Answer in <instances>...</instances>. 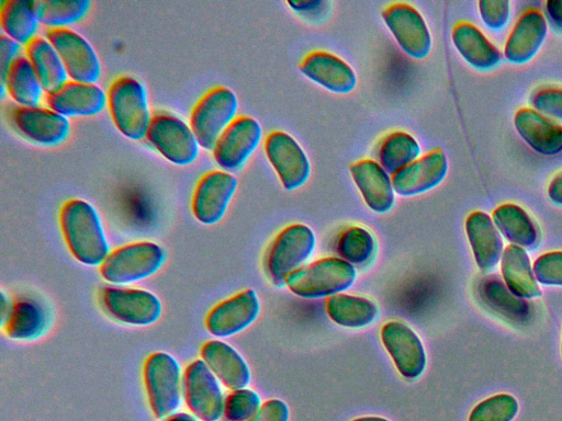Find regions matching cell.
Masks as SVG:
<instances>
[{"label": "cell", "instance_id": "1", "mask_svg": "<svg viewBox=\"0 0 562 421\" xmlns=\"http://www.w3.org/2000/svg\"><path fill=\"white\" fill-rule=\"evenodd\" d=\"M58 220L72 257L86 265H101L110 250L95 208L85 200L70 198L61 205Z\"/></svg>", "mask_w": 562, "mask_h": 421}, {"label": "cell", "instance_id": "2", "mask_svg": "<svg viewBox=\"0 0 562 421\" xmlns=\"http://www.w3.org/2000/svg\"><path fill=\"white\" fill-rule=\"evenodd\" d=\"M357 276V270L350 263L339 257H325L290 274L285 285L304 299L329 298L349 289Z\"/></svg>", "mask_w": 562, "mask_h": 421}, {"label": "cell", "instance_id": "3", "mask_svg": "<svg viewBox=\"0 0 562 421\" xmlns=\"http://www.w3.org/2000/svg\"><path fill=\"white\" fill-rule=\"evenodd\" d=\"M316 247L313 229L301 223L282 228L269 243L263 266L274 286L285 285L286 277L305 265Z\"/></svg>", "mask_w": 562, "mask_h": 421}, {"label": "cell", "instance_id": "4", "mask_svg": "<svg viewBox=\"0 0 562 421\" xmlns=\"http://www.w3.org/2000/svg\"><path fill=\"white\" fill-rule=\"evenodd\" d=\"M106 106L119 132L132 140L145 137L151 118L144 84L134 77L115 78L106 93Z\"/></svg>", "mask_w": 562, "mask_h": 421}, {"label": "cell", "instance_id": "5", "mask_svg": "<svg viewBox=\"0 0 562 421\" xmlns=\"http://www.w3.org/2000/svg\"><path fill=\"white\" fill-rule=\"evenodd\" d=\"M143 380L155 418L164 419L175 413L180 407L183 390L178 361L166 352L149 354L143 365Z\"/></svg>", "mask_w": 562, "mask_h": 421}, {"label": "cell", "instance_id": "6", "mask_svg": "<svg viewBox=\"0 0 562 421\" xmlns=\"http://www.w3.org/2000/svg\"><path fill=\"white\" fill-rule=\"evenodd\" d=\"M165 261L166 252L161 246L153 241H137L110 251L99 272L106 282L125 285L154 275Z\"/></svg>", "mask_w": 562, "mask_h": 421}, {"label": "cell", "instance_id": "7", "mask_svg": "<svg viewBox=\"0 0 562 421\" xmlns=\"http://www.w3.org/2000/svg\"><path fill=\"white\" fill-rule=\"evenodd\" d=\"M238 100L227 87L216 86L207 90L193 105L190 127L205 150H212L224 129L236 118Z\"/></svg>", "mask_w": 562, "mask_h": 421}, {"label": "cell", "instance_id": "8", "mask_svg": "<svg viewBox=\"0 0 562 421\" xmlns=\"http://www.w3.org/2000/svg\"><path fill=\"white\" fill-rule=\"evenodd\" d=\"M145 138L165 159L177 166L190 164L199 155L200 145L190 125L171 113H155Z\"/></svg>", "mask_w": 562, "mask_h": 421}, {"label": "cell", "instance_id": "9", "mask_svg": "<svg viewBox=\"0 0 562 421\" xmlns=\"http://www.w3.org/2000/svg\"><path fill=\"white\" fill-rule=\"evenodd\" d=\"M99 301L110 317L132 326H149L162 310L160 299L142 288L104 286L99 292Z\"/></svg>", "mask_w": 562, "mask_h": 421}, {"label": "cell", "instance_id": "10", "mask_svg": "<svg viewBox=\"0 0 562 421\" xmlns=\"http://www.w3.org/2000/svg\"><path fill=\"white\" fill-rule=\"evenodd\" d=\"M382 19L398 47L413 59L426 58L432 37L422 13L407 2H393L382 11Z\"/></svg>", "mask_w": 562, "mask_h": 421}, {"label": "cell", "instance_id": "11", "mask_svg": "<svg viewBox=\"0 0 562 421\" xmlns=\"http://www.w3.org/2000/svg\"><path fill=\"white\" fill-rule=\"evenodd\" d=\"M220 383L202 359L192 361L184 369L186 405L201 421H218L224 417L225 397Z\"/></svg>", "mask_w": 562, "mask_h": 421}, {"label": "cell", "instance_id": "12", "mask_svg": "<svg viewBox=\"0 0 562 421\" xmlns=\"http://www.w3.org/2000/svg\"><path fill=\"white\" fill-rule=\"evenodd\" d=\"M263 149L283 189L294 191L307 182L311 162L293 136L283 130H272L265 138Z\"/></svg>", "mask_w": 562, "mask_h": 421}, {"label": "cell", "instance_id": "13", "mask_svg": "<svg viewBox=\"0 0 562 421\" xmlns=\"http://www.w3.org/2000/svg\"><path fill=\"white\" fill-rule=\"evenodd\" d=\"M262 138L260 123L248 115H238L217 138L213 158L221 170L234 172L244 167Z\"/></svg>", "mask_w": 562, "mask_h": 421}, {"label": "cell", "instance_id": "14", "mask_svg": "<svg viewBox=\"0 0 562 421\" xmlns=\"http://www.w3.org/2000/svg\"><path fill=\"white\" fill-rule=\"evenodd\" d=\"M382 344L396 371L407 380L419 378L427 366V354L419 335L405 322H385L380 331Z\"/></svg>", "mask_w": 562, "mask_h": 421}, {"label": "cell", "instance_id": "15", "mask_svg": "<svg viewBox=\"0 0 562 421\" xmlns=\"http://www.w3.org/2000/svg\"><path fill=\"white\" fill-rule=\"evenodd\" d=\"M45 37L56 49L71 80L94 83L99 79V58L82 35L68 27H56L48 29Z\"/></svg>", "mask_w": 562, "mask_h": 421}, {"label": "cell", "instance_id": "16", "mask_svg": "<svg viewBox=\"0 0 562 421\" xmlns=\"http://www.w3.org/2000/svg\"><path fill=\"white\" fill-rule=\"evenodd\" d=\"M236 177L224 170L204 173L196 182L191 209L196 220L204 225L218 223L226 213L237 189Z\"/></svg>", "mask_w": 562, "mask_h": 421}, {"label": "cell", "instance_id": "17", "mask_svg": "<svg viewBox=\"0 0 562 421\" xmlns=\"http://www.w3.org/2000/svg\"><path fill=\"white\" fill-rule=\"evenodd\" d=\"M260 300L252 288L243 289L213 306L205 316V328L214 337L235 335L255 322Z\"/></svg>", "mask_w": 562, "mask_h": 421}, {"label": "cell", "instance_id": "18", "mask_svg": "<svg viewBox=\"0 0 562 421\" xmlns=\"http://www.w3.org/2000/svg\"><path fill=\"white\" fill-rule=\"evenodd\" d=\"M10 120L19 134L44 146L63 143L70 130L68 118L49 107L15 106Z\"/></svg>", "mask_w": 562, "mask_h": 421}, {"label": "cell", "instance_id": "19", "mask_svg": "<svg viewBox=\"0 0 562 421\" xmlns=\"http://www.w3.org/2000/svg\"><path fill=\"white\" fill-rule=\"evenodd\" d=\"M448 169L446 153L432 149L392 175L395 194L411 197L426 193L445 180Z\"/></svg>", "mask_w": 562, "mask_h": 421}, {"label": "cell", "instance_id": "20", "mask_svg": "<svg viewBox=\"0 0 562 421\" xmlns=\"http://www.w3.org/2000/svg\"><path fill=\"white\" fill-rule=\"evenodd\" d=\"M299 69L314 83L337 94L352 92L358 83L353 68L345 59L327 50L310 52L302 58Z\"/></svg>", "mask_w": 562, "mask_h": 421}, {"label": "cell", "instance_id": "21", "mask_svg": "<svg viewBox=\"0 0 562 421\" xmlns=\"http://www.w3.org/2000/svg\"><path fill=\"white\" fill-rule=\"evenodd\" d=\"M349 172L367 207L375 214L389 213L395 203L392 175L375 159L363 158L349 166Z\"/></svg>", "mask_w": 562, "mask_h": 421}, {"label": "cell", "instance_id": "22", "mask_svg": "<svg viewBox=\"0 0 562 421\" xmlns=\"http://www.w3.org/2000/svg\"><path fill=\"white\" fill-rule=\"evenodd\" d=\"M547 33L548 23L544 14L535 8L526 10L506 38L504 57L513 65L529 62L539 53Z\"/></svg>", "mask_w": 562, "mask_h": 421}, {"label": "cell", "instance_id": "23", "mask_svg": "<svg viewBox=\"0 0 562 421\" xmlns=\"http://www.w3.org/2000/svg\"><path fill=\"white\" fill-rule=\"evenodd\" d=\"M49 109L68 116H91L106 105V94L95 83L67 80L54 92L46 94Z\"/></svg>", "mask_w": 562, "mask_h": 421}, {"label": "cell", "instance_id": "24", "mask_svg": "<svg viewBox=\"0 0 562 421\" xmlns=\"http://www.w3.org/2000/svg\"><path fill=\"white\" fill-rule=\"evenodd\" d=\"M514 126L537 153L550 157L562 152V125L535 109H518L514 115Z\"/></svg>", "mask_w": 562, "mask_h": 421}, {"label": "cell", "instance_id": "25", "mask_svg": "<svg viewBox=\"0 0 562 421\" xmlns=\"http://www.w3.org/2000/svg\"><path fill=\"white\" fill-rule=\"evenodd\" d=\"M203 362L228 389L246 388L251 380L250 368L241 354L221 340L206 341L200 350Z\"/></svg>", "mask_w": 562, "mask_h": 421}, {"label": "cell", "instance_id": "26", "mask_svg": "<svg viewBox=\"0 0 562 421\" xmlns=\"http://www.w3.org/2000/svg\"><path fill=\"white\" fill-rule=\"evenodd\" d=\"M464 228L477 268L484 272L494 269L502 259L504 244L492 217L474 210L467 216Z\"/></svg>", "mask_w": 562, "mask_h": 421}, {"label": "cell", "instance_id": "27", "mask_svg": "<svg viewBox=\"0 0 562 421\" xmlns=\"http://www.w3.org/2000/svg\"><path fill=\"white\" fill-rule=\"evenodd\" d=\"M451 41L463 60L479 71H490L502 61L499 49L470 22H458L451 31Z\"/></svg>", "mask_w": 562, "mask_h": 421}, {"label": "cell", "instance_id": "28", "mask_svg": "<svg viewBox=\"0 0 562 421\" xmlns=\"http://www.w3.org/2000/svg\"><path fill=\"white\" fill-rule=\"evenodd\" d=\"M481 301L492 311L513 323H526L531 317L530 305L515 295L495 274L484 276L476 287Z\"/></svg>", "mask_w": 562, "mask_h": 421}, {"label": "cell", "instance_id": "29", "mask_svg": "<svg viewBox=\"0 0 562 421\" xmlns=\"http://www.w3.org/2000/svg\"><path fill=\"white\" fill-rule=\"evenodd\" d=\"M48 314L42 303L32 297L13 300L11 311L2 325L5 334L18 341H31L44 334Z\"/></svg>", "mask_w": 562, "mask_h": 421}, {"label": "cell", "instance_id": "30", "mask_svg": "<svg viewBox=\"0 0 562 421\" xmlns=\"http://www.w3.org/2000/svg\"><path fill=\"white\" fill-rule=\"evenodd\" d=\"M326 312L331 321L347 329H362L379 317V307L370 298L340 293L326 299Z\"/></svg>", "mask_w": 562, "mask_h": 421}, {"label": "cell", "instance_id": "31", "mask_svg": "<svg viewBox=\"0 0 562 421\" xmlns=\"http://www.w3.org/2000/svg\"><path fill=\"white\" fill-rule=\"evenodd\" d=\"M503 281L518 297L524 299L541 295L528 253L524 248L510 244L501 259Z\"/></svg>", "mask_w": 562, "mask_h": 421}, {"label": "cell", "instance_id": "32", "mask_svg": "<svg viewBox=\"0 0 562 421\" xmlns=\"http://www.w3.org/2000/svg\"><path fill=\"white\" fill-rule=\"evenodd\" d=\"M24 49L46 94L67 81L68 75L61 59L46 37L36 35L25 44Z\"/></svg>", "mask_w": 562, "mask_h": 421}, {"label": "cell", "instance_id": "33", "mask_svg": "<svg viewBox=\"0 0 562 421\" xmlns=\"http://www.w3.org/2000/svg\"><path fill=\"white\" fill-rule=\"evenodd\" d=\"M492 220L512 244L520 248H532L537 244V226L521 206L515 203L501 204L493 210Z\"/></svg>", "mask_w": 562, "mask_h": 421}, {"label": "cell", "instance_id": "34", "mask_svg": "<svg viewBox=\"0 0 562 421\" xmlns=\"http://www.w3.org/2000/svg\"><path fill=\"white\" fill-rule=\"evenodd\" d=\"M376 161L391 175L422 156L418 140L405 130H393L378 143Z\"/></svg>", "mask_w": 562, "mask_h": 421}, {"label": "cell", "instance_id": "35", "mask_svg": "<svg viewBox=\"0 0 562 421\" xmlns=\"http://www.w3.org/2000/svg\"><path fill=\"white\" fill-rule=\"evenodd\" d=\"M2 86L21 106H37L44 91L30 60L24 56H18L12 61Z\"/></svg>", "mask_w": 562, "mask_h": 421}, {"label": "cell", "instance_id": "36", "mask_svg": "<svg viewBox=\"0 0 562 421\" xmlns=\"http://www.w3.org/2000/svg\"><path fill=\"white\" fill-rule=\"evenodd\" d=\"M33 0H4L0 4V25L4 35L27 44L37 31Z\"/></svg>", "mask_w": 562, "mask_h": 421}, {"label": "cell", "instance_id": "37", "mask_svg": "<svg viewBox=\"0 0 562 421\" xmlns=\"http://www.w3.org/2000/svg\"><path fill=\"white\" fill-rule=\"evenodd\" d=\"M335 249L337 257L355 268H362L372 262L378 244L374 235L368 228L351 225L338 234Z\"/></svg>", "mask_w": 562, "mask_h": 421}, {"label": "cell", "instance_id": "38", "mask_svg": "<svg viewBox=\"0 0 562 421\" xmlns=\"http://www.w3.org/2000/svg\"><path fill=\"white\" fill-rule=\"evenodd\" d=\"M38 23L49 29L65 27L81 20L89 11L88 0H33Z\"/></svg>", "mask_w": 562, "mask_h": 421}, {"label": "cell", "instance_id": "39", "mask_svg": "<svg viewBox=\"0 0 562 421\" xmlns=\"http://www.w3.org/2000/svg\"><path fill=\"white\" fill-rule=\"evenodd\" d=\"M518 412V402L509 394H497L479 402L468 421H512Z\"/></svg>", "mask_w": 562, "mask_h": 421}, {"label": "cell", "instance_id": "40", "mask_svg": "<svg viewBox=\"0 0 562 421\" xmlns=\"http://www.w3.org/2000/svg\"><path fill=\"white\" fill-rule=\"evenodd\" d=\"M259 394L250 388L232 390L225 397L224 418L227 421H248L261 407Z\"/></svg>", "mask_w": 562, "mask_h": 421}, {"label": "cell", "instance_id": "41", "mask_svg": "<svg viewBox=\"0 0 562 421\" xmlns=\"http://www.w3.org/2000/svg\"><path fill=\"white\" fill-rule=\"evenodd\" d=\"M530 104L539 113L562 122V87L543 86L530 94Z\"/></svg>", "mask_w": 562, "mask_h": 421}, {"label": "cell", "instance_id": "42", "mask_svg": "<svg viewBox=\"0 0 562 421\" xmlns=\"http://www.w3.org/2000/svg\"><path fill=\"white\" fill-rule=\"evenodd\" d=\"M532 268L539 283L562 286V251L541 254L536 259Z\"/></svg>", "mask_w": 562, "mask_h": 421}, {"label": "cell", "instance_id": "43", "mask_svg": "<svg viewBox=\"0 0 562 421\" xmlns=\"http://www.w3.org/2000/svg\"><path fill=\"white\" fill-rule=\"evenodd\" d=\"M479 13L484 25L492 31L503 30L510 18V2L506 0H480Z\"/></svg>", "mask_w": 562, "mask_h": 421}, {"label": "cell", "instance_id": "44", "mask_svg": "<svg viewBox=\"0 0 562 421\" xmlns=\"http://www.w3.org/2000/svg\"><path fill=\"white\" fill-rule=\"evenodd\" d=\"M290 408L280 399H269L262 402L257 413L248 421H289Z\"/></svg>", "mask_w": 562, "mask_h": 421}, {"label": "cell", "instance_id": "45", "mask_svg": "<svg viewBox=\"0 0 562 421\" xmlns=\"http://www.w3.org/2000/svg\"><path fill=\"white\" fill-rule=\"evenodd\" d=\"M20 49V44L9 36L1 34L0 35V76L1 81L4 79L5 73L12 64V61L18 57L16 54Z\"/></svg>", "mask_w": 562, "mask_h": 421}, {"label": "cell", "instance_id": "46", "mask_svg": "<svg viewBox=\"0 0 562 421\" xmlns=\"http://www.w3.org/2000/svg\"><path fill=\"white\" fill-rule=\"evenodd\" d=\"M286 4L292 11L301 15L315 16L327 9L328 2L323 0H290L286 1Z\"/></svg>", "mask_w": 562, "mask_h": 421}, {"label": "cell", "instance_id": "47", "mask_svg": "<svg viewBox=\"0 0 562 421\" xmlns=\"http://www.w3.org/2000/svg\"><path fill=\"white\" fill-rule=\"evenodd\" d=\"M546 19L557 29L562 31V0H548L544 2Z\"/></svg>", "mask_w": 562, "mask_h": 421}, {"label": "cell", "instance_id": "48", "mask_svg": "<svg viewBox=\"0 0 562 421\" xmlns=\"http://www.w3.org/2000/svg\"><path fill=\"white\" fill-rule=\"evenodd\" d=\"M547 195L553 204L562 206V170L549 181Z\"/></svg>", "mask_w": 562, "mask_h": 421}, {"label": "cell", "instance_id": "49", "mask_svg": "<svg viewBox=\"0 0 562 421\" xmlns=\"http://www.w3.org/2000/svg\"><path fill=\"white\" fill-rule=\"evenodd\" d=\"M12 305H13V300H11V298L4 293V291H1V296H0V320H1V325H3L11 311V308H12Z\"/></svg>", "mask_w": 562, "mask_h": 421}, {"label": "cell", "instance_id": "50", "mask_svg": "<svg viewBox=\"0 0 562 421\" xmlns=\"http://www.w3.org/2000/svg\"><path fill=\"white\" fill-rule=\"evenodd\" d=\"M165 421H201L193 413L188 412H175L168 416Z\"/></svg>", "mask_w": 562, "mask_h": 421}, {"label": "cell", "instance_id": "51", "mask_svg": "<svg viewBox=\"0 0 562 421\" xmlns=\"http://www.w3.org/2000/svg\"><path fill=\"white\" fill-rule=\"evenodd\" d=\"M351 421H391V420L383 418V417L368 416V417L356 418Z\"/></svg>", "mask_w": 562, "mask_h": 421}]
</instances>
